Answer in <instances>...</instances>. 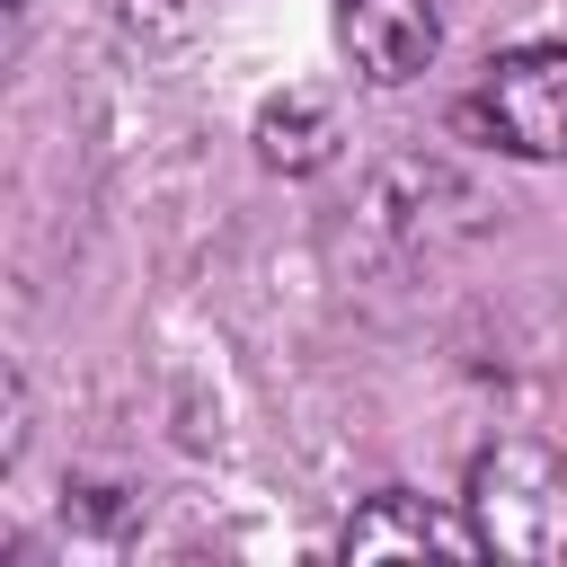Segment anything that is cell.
<instances>
[{
  "label": "cell",
  "instance_id": "obj_3",
  "mask_svg": "<svg viewBox=\"0 0 567 567\" xmlns=\"http://www.w3.org/2000/svg\"><path fill=\"white\" fill-rule=\"evenodd\" d=\"M337 44L372 89H399L443 44V0H337Z\"/></svg>",
  "mask_w": 567,
  "mask_h": 567
},
{
  "label": "cell",
  "instance_id": "obj_2",
  "mask_svg": "<svg viewBox=\"0 0 567 567\" xmlns=\"http://www.w3.org/2000/svg\"><path fill=\"white\" fill-rule=\"evenodd\" d=\"M470 124L514 159H567V44H514L487 62Z\"/></svg>",
  "mask_w": 567,
  "mask_h": 567
},
{
  "label": "cell",
  "instance_id": "obj_4",
  "mask_svg": "<svg viewBox=\"0 0 567 567\" xmlns=\"http://www.w3.org/2000/svg\"><path fill=\"white\" fill-rule=\"evenodd\" d=\"M337 549H346V558H425V549H434V558H487L470 523H452L443 505H425V496H408V487L363 496L354 523L337 532Z\"/></svg>",
  "mask_w": 567,
  "mask_h": 567
},
{
  "label": "cell",
  "instance_id": "obj_5",
  "mask_svg": "<svg viewBox=\"0 0 567 567\" xmlns=\"http://www.w3.org/2000/svg\"><path fill=\"white\" fill-rule=\"evenodd\" d=\"M257 151H266V168H292V177L328 168V159H337V115H328V97H275V106L257 115Z\"/></svg>",
  "mask_w": 567,
  "mask_h": 567
},
{
  "label": "cell",
  "instance_id": "obj_6",
  "mask_svg": "<svg viewBox=\"0 0 567 567\" xmlns=\"http://www.w3.org/2000/svg\"><path fill=\"white\" fill-rule=\"evenodd\" d=\"M159 9H195V0H159Z\"/></svg>",
  "mask_w": 567,
  "mask_h": 567
},
{
  "label": "cell",
  "instance_id": "obj_1",
  "mask_svg": "<svg viewBox=\"0 0 567 567\" xmlns=\"http://www.w3.org/2000/svg\"><path fill=\"white\" fill-rule=\"evenodd\" d=\"M470 532L487 558L549 567L567 558V461L549 443H487L470 461Z\"/></svg>",
  "mask_w": 567,
  "mask_h": 567
}]
</instances>
